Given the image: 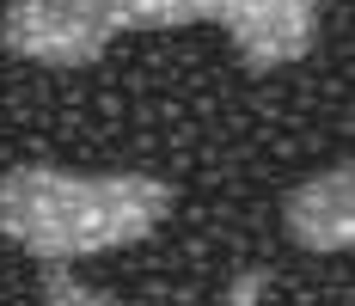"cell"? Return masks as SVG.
<instances>
[{
	"label": "cell",
	"mask_w": 355,
	"mask_h": 306,
	"mask_svg": "<svg viewBox=\"0 0 355 306\" xmlns=\"http://www.w3.org/2000/svg\"><path fill=\"white\" fill-rule=\"evenodd\" d=\"M282 233L300 251H349L355 245V166L337 160L331 171L294 184L282 196Z\"/></svg>",
	"instance_id": "cell-3"
},
{
	"label": "cell",
	"mask_w": 355,
	"mask_h": 306,
	"mask_svg": "<svg viewBox=\"0 0 355 306\" xmlns=\"http://www.w3.org/2000/svg\"><path fill=\"white\" fill-rule=\"evenodd\" d=\"M178 190L147 171L19 166L0 178V239L37 264H80L159 233Z\"/></svg>",
	"instance_id": "cell-2"
},
{
	"label": "cell",
	"mask_w": 355,
	"mask_h": 306,
	"mask_svg": "<svg viewBox=\"0 0 355 306\" xmlns=\"http://www.w3.org/2000/svg\"><path fill=\"white\" fill-rule=\"evenodd\" d=\"M220 25L245 74L294 68L319 37V0H12L0 43L37 68H92L116 37Z\"/></svg>",
	"instance_id": "cell-1"
}]
</instances>
